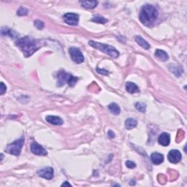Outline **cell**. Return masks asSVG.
Wrapping results in <instances>:
<instances>
[{
	"label": "cell",
	"mask_w": 187,
	"mask_h": 187,
	"mask_svg": "<svg viewBox=\"0 0 187 187\" xmlns=\"http://www.w3.org/2000/svg\"><path fill=\"white\" fill-rule=\"evenodd\" d=\"M108 109L113 115H118L121 113V109L118 105L116 103H111L108 105Z\"/></svg>",
	"instance_id": "obj_18"
},
{
	"label": "cell",
	"mask_w": 187,
	"mask_h": 187,
	"mask_svg": "<svg viewBox=\"0 0 187 187\" xmlns=\"http://www.w3.org/2000/svg\"><path fill=\"white\" fill-rule=\"evenodd\" d=\"M135 108L140 112L145 113L146 110V105L143 102H137L135 104Z\"/></svg>",
	"instance_id": "obj_22"
},
{
	"label": "cell",
	"mask_w": 187,
	"mask_h": 187,
	"mask_svg": "<svg viewBox=\"0 0 187 187\" xmlns=\"http://www.w3.org/2000/svg\"><path fill=\"white\" fill-rule=\"evenodd\" d=\"M137 125V120L134 118H128L125 121V126L127 129H132L136 127Z\"/></svg>",
	"instance_id": "obj_19"
},
{
	"label": "cell",
	"mask_w": 187,
	"mask_h": 187,
	"mask_svg": "<svg viewBox=\"0 0 187 187\" xmlns=\"http://www.w3.org/2000/svg\"><path fill=\"white\" fill-rule=\"evenodd\" d=\"M38 174L40 177H42V178L47 179V180H50L54 178V171L52 167H48L40 169L38 172Z\"/></svg>",
	"instance_id": "obj_8"
},
{
	"label": "cell",
	"mask_w": 187,
	"mask_h": 187,
	"mask_svg": "<svg viewBox=\"0 0 187 187\" xmlns=\"http://www.w3.org/2000/svg\"><path fill=\"white\" fill-rule=\"evenodd\" d=\"M46 120L47 122H48L50 124L56 126L62 125L64 124L63 120L60 117L56 116H46Z\"/></svg>",
	"instance_id": "obj_11"
},
{
	"label": "cell",
	"mask_w": 187,
	"mask_h": 187,
	"mask_svg": "<svg viewBox=\"0 0 187 187\" xmlns=\"http://www.w3.org/2000/svg\"><path fill=\"white\" fill-rule=\"evenodd\" d=\"M56 78H57V86L59 87L63 86L67 83L70 86L73 87L76 84L77 81H78V78L74 77L73 75L66 73L64 71L58 72Z\"/></svg>",
	"instance_id": "obj_4"
},
{
	"label": "cell",
	"mask_w": 187,
	"mask_h": 187,
	"mask_svg": "<svg viewBox=\"0 0 187 187\" xmlns=\"http://www.w3.org/2000/svg\"><path fill=\"white\" fill-rule=\"evenodd\" d=\"M31 151L34 154L38 156H46L48 153L46 150L36 142H34L31 145Z\"/></svg>",
	"instance_id": "obj_10"
},
{
	"label": "cell",
	"mask_w": 187,
	"mask_h": 187,
	"mask_svg": "<svg viewBox=\"0 0 187 187\" xmlns=\"http://www.w3.org/2000/svg\"><path fill=\"white\" fill-rule=\"evenodd\" d=\"M13 32H14L12 31L11 29H10L8 28H6V27H2L1 29V34L2 36H6V35H7V36H10V37H11V38H14L15 37H16V36H15V35L13 34Z\"/></svg>",
	"instance_id": "obj_21"
},
{
	"label": "cell",
	"mask_w": 187,
	"mask_h": 187,
	"mask_svg": "<svg viewBox=\"0 0 187 187\" xmlns=\"http://www.w3.org/2000/svg\"><path fill=\"white\" fill-rule=\"evenodd\" d=\"M108 137L110 138H113L115 137L114 132L113 131H111V130H109L108 132Z\"/></svg>",
	"instance_id": "obj_28"
},
{
	"label": "cell",
	"mask_w": 187,
	"mask_h": 187,
	"mask_svg": "<svg viewBox=\"0 0 187 187\" xmlns=\"http://www.w3.org/2000/svg\"><path fill=\"white\" fill-rule=\"evenodd\" d=\"M97 72L99 74H102V75H108L109 73L108 71H107V70H102V69H99V68H97Z\"/></svg>",
	"instance_id": "obj_27"
},
{
	"label": "cell",
	"mask_w": 187,
	"mask_h": 187,
	"mask_svg": "<svg viewBox=\"0 0 187 187\" xmlns=\"http://www.w3.org/2000/svg\"><path fill=\"white\" fill-rule=\"evenodd\" d=\"M181 157H182V155H181V152L178 151V150H171L169 152L168 155H167V158H168V160L169 161V162L173 163V164H176L179 162L181 161Z\"/></svg>",
	"instance_id": "obj_9"
},
{
	"label": "cell",
	"mask_w": 187,
	"mask_h": 187,
	"mask_svg": "<svg viewBox=\"0 0 187 187\" xmlns=\"http://www.w3.org/2000/svg\"><path fill=\"white\" fill-rule=\"evenodd\" d=\"M91 21L97 23H101V24H105V23L108 22V20L105 18L104 17L101 16V15H95L93 18H91Z\"/></svg>",
	"instance_id": "obj_20"
},
{
	"label": "cell",
	"mask_w": 187,
	"mask_h": 187,
	"mask_svg": "<svg viewBox=\"0 0 187 187\" xmlns=\"http://www.w3.org/2000/svg\"><path fill=\"white\" fill-rule=\"evenodd\" d=\"M151 159L154 165H160L164 161V156L159 153H153L151 156Z\"/></svg>",
	"instance_id": "obj_13"
},
{
	"label": "cell",
	"mask_w": 187,
	"mask_h": 187,
	"mask_svg": "<svg viewBox=\"0 0 187 187\" xmlns=\"http://www.w3.org/2000/svg\"><path fill=\"white\" fill-rule=\"evenodd\" d=\"M62 186H72V185L70 184V183H68L67 181H65L64 184H62Z\"/></svg>",
	"instance_id": "obj_29"
},
{
	"label": "cell",
	"mask_w": 187,
	"mask_h": 187,
	"mask_svg": "<svg viewBox=\"0 0 187 187\" xmlns=\"http://www.w3.org/2000/svg\"><path fill=\"white\" fill-rule=\"evenodd\" d=\"M64 21L71 26H77L79 21V15L76 13H66L63 16Z\"/></svg>",
	"instance_id": "obj_7"
},
{
	"label": "cell",
	"mask_w": 187,
	"mask_h": 187,
	"mask_svg": "<svg viewBox=\"0 0 187 187\" xmlns=\"http://www.w3.org/2000/svg\"><path fill=\"white\" fill-rule=\"evenodd\" d=\"M158 17V11L154 6L149 5H144L140 10L139 18L144 26H151Z\"/></svg>",
	"instance_id": "obj_2"
},
{
	"label": "cell",
	"mask_w": 187,
	"mask_h": 187,
	"mask_svg": "<svg viewBox=\"0 0 187 187\" xmlns=\"http://www.w3.org/2000/svg\"><path fill=\"white\" fill-rule=\"evenodd\" d=\"M158 142L162 146H167L170 143V136L168 133L166 132H164L161 133L159 135V138H158Z\"/></svg>",
	"instance_id": "obj_12"
},
{
	"label": "cell",
	"mask_w": 187,
	"mask_h": 187,
	"mask_svg": "<svg viewBox=\"0 0 187 187\" xmlns=\"http://www.w3.org/2000/svg\"><path fill=\"white\" fill-rule=\"evenodd\" d=\"M69 52L72 60L75 62V63L81 64L84 62V56H83L82 52L78 48H75V47H71L69 49Z\"/></svg>",
	"instance_id": "obj_6"
},
{
	"label": "cell",
	"mask_w": 187,
	"mask_h": 187,
	"mask_svg": "<svg viewBox=\"0 0 187 187\" xmlns=\"http://www.w3.org/2000/svg\"><path fill=\"white\" fill-rule=\"evenodd\" d=\"M155 56L161 62H165L168 59V55H167V53L160 49L156 50Z\"/></svg>",
	"instance_id": "obj_16"
},
{
	"label": "cell",
	"mask_w": 187,
	"mask_h": 187,
	"mask_svg": "<svg viewBox=\"0 0 187 187\" xmlns=\"http://www.w3.org/2000/svg\"><path fill=\"white\" fill-rule=\"evenodd\" d=\"M16 45L22 50L24 56L29 57L42 47V42L40 40L26 36L18 40Z\"/></svg>",
	"instance_id": "obj_1"
},
{
	"label": "cell",
	"mask_w": 187,
	"mask_h": 187,
	"mask_svg": "<svg viewBox=\"0 0 187 187\" xmlns=\"http://www.w3.org/2000/svg\"><path fill=\"white\" fill-rule=\"evenodd\" d=\"M0 91H1L2 95H3L6 92V91H7V87H6V86L4 84L3 82H1V88H0Z\"/></svg>",
	"instance_id": "obj_26"
},
{
	"label": "cell",
	"mask_w": 187,
	"mask_h": 187,
	"mask_svg": "<svg viewBox=\"0 0 187 187\" xmlns=\"http://www.w3.org/2000/svg\"><path fill=\"white\" fill-rule=\"evenodd\" d=\"M126 90L129 94H134L140 91L137 86L134 84V83H132V82H127L126 83Z\"/></svg>",
	"instance_id": "obj_14"
},
{
	"label": "cell",
	"mask_w": 187,
	"mask_h": 187,
	"mask_svg": "<svg viewBox=\"0 0 187 187\" xmlns=\"http://www.w3.org/2000/svg\"><path fill=\"white\" fill-rule=\"evenodd\" d=\"M34 26L36 28H38V29H42L44 28V23L42 21H41L40 20H37L34 21Z\"/></svg>",
	"instance_id": "obj_23"
},
{
	"label": "cell",
	"mask_w": 187,
	"mask_h": 187,
	"mask_svg": "<svg viewBox=\"0 0 187 187\" xmlns=\"http://www.w3.org/2000/svg\"><path fill=\"white\" fill-rule=\"evenodd\" d=\"M17 14L18 15H21V16H22V15H26L28 14V10L26 8H24V7H21V8L18 10Z\"/></svg>",
	"instance_id": "obj_24"
},
{
	"label": "cell",
	"mask_w": 187,
	"mask_h": 187,
	"mask_svg": "<svg viewBox=\"0 0 187 187\" xmlns=\"http://www.w3.org/2000/svg\"><path fill=\"white\" fill-rule=\"evenodd\" d=\"M82 7L87 9H94L97 7L98 2L97 1H81L80 2Z\"/></svg>",
	"instance_id": "obj_17"
},
{
	"label": "cell",
	"mask_w": 187,
	"mask_h": 187,
	"mask_svg": "<svg viewBox=\"0 0 187 187\" xmlns=\"http://www.w3.org/2000/svg\"><path fill=\"white\" fill-rule=\"evenodd\" d=\"M135 40L136 42H137V44L139 45L142 47V48H143L145 50H149L150 48H151V46H150V45L149 42H147V41H145L144 39L142 38V37L140 36H136L135 37Z\"/></svg>",
	"instance_id": "obj_15"
},
{
	"label": "cell",
	"mask_w": 187,
	"mask_h": 187,
	"mask_svg": "<svg viewBox=\"0 0 187 187\" xmlns=\"http://www.w3.org/2000/svg\"><path fill=\"white\" fill-rule=\"evenodd\" d=\"M24 143V137H21L18 140H16L13 143L9 144L6 148V152L15 156H18L21 153V149Z\"/></svg>",
	"instance_id": "obj_5"
},
{
	"label": "cell",
	"mask_w": 187,
	"mask_h": 187,
	"mask_svg": "<svg viewBox=\"0 0 187 187\" xmlns=\"http://www.w3.org/2000/svg\"><path fill=\"white\" fill-rule=\"evenodd\" d=\"M89 45L94 48L100 50L105 54H108L110 57L113 58H117L119 56V52L113 46H109L107 44H103L101 42H97L96 41L91 40L89 41Z\"/></svg>",
	"instance_id": "obj_3"
},
{
	"label": "cell",
	"mask_w": 187,
	"mask_h": 187,
	"mask_svg": "<svg viewBox=\"0 0 187 187\" xmlns=\"http://www.w3.org/2000/svg\"><path fill=\"white\" fill-rule=\"evenodd\" d=\"M125 164H126V166L129 169H133L136 167L135 163L133 162V161H126Z\"/></svg>",
	"instance_id": "obj_25"
}]
</instances>
